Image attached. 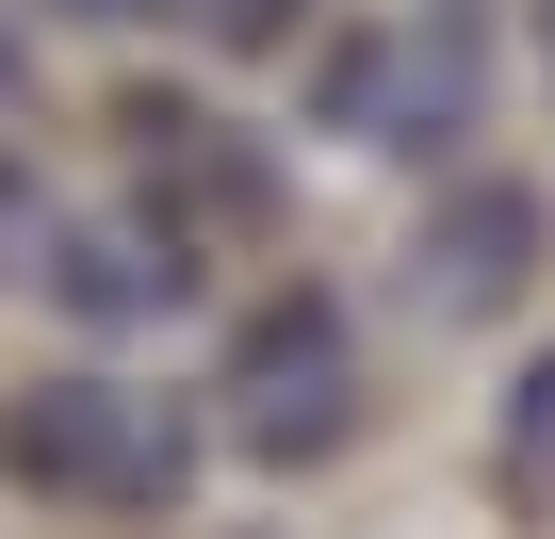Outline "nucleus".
<instances>
[{"label": "nucleus", "instance_id": "obj_1", "mask_svg": "<svg viewBox=\"0 0 555 539\" xmlns=\"http://www.w3.org/2000/svg\"><path fill=\"white\" fill-rule=\"evenodd\" d=\"M0 474H34L50 506H164L196 474V425L147 376H34L0 409Z\"/></svg>", "mask_w": 555, "mask_h": 539}, {"label": "nucleus", "instance_id": "obj_2", "mask_svg": "<svg viewBox=\"0 0 555 539\" xmlns=\"http://www.w3.org/2000/svg\"><path fill=\"white\" fill-rule=\"evenodd\" d=\"M311 115H327L344 147L425 164V147H457V115H474V34H457V17H376V34H344V50H327Z\"/></svg>", "mask_w": 555, "mask_h": 539}, {"label": "nucleus", "instance_id": "obj_3", "mask_svg": "<svg viewBox=\"0 0 555 539\" xmlns=\"http://www.w3.org/2000/svg\"><path fill=\"white\" fill-rule=\"evenodd\" d=\"M360 425V344H344V295H278L245 344H229V441L245 458H327Z\"/></svg>", "mask_w": 555, "mask_h": 539}, {"label": "nucleus", "instance_id": "obj_4", "mask_svg": "<svg viewBox=\"0 0 555 539\" xmlns=\"http://www.w3.org/2000/svg\"><path fill=\"white\" fill-rule=\"evenodd\" d=\"M539 245H555V229H539V196H522V180H490V196H457V213L409 245V279H425V311H506V295L539 279Z\"/></svg>", "mask_w": 555, "mask_h": 539}, {"label": "nucleus", "instance_id": "obj_5", "mask_svg": "<svg viewBox=\"0 0 555 539\" xmlns=\"http://www.w3.org/2000/svg\"><path fill=\"white\" fill-rule=\"evenodd\" d=\"M131 164H147V180H180V229H261V213H278L261 147H229V131H212V115H180V99H131Z\"/></svg>", "mask_w": 555, "mask_h": 539}, {"label": "nucleus", "instance_id": "obj_6", "mask_svg": "<svg viewBox=\"0 0 555 539\" xmlns=\"http://www.w3.org/2000/svg\"><path fill=\"white\" fill-rule=\"evenodd\" d=\"M50 295H66V311H99V328H131V311H180V295H196V245H164V229H131V213H99V229H50Z\"/></svg>", "mask_w": 555, "mask_h": 539}, {"label": "nucleus", "instance_id": "obj_7", "mask_svg": "<svg viewBox=\"0 0 555 539\" xmlns=\"http://www.w3.org/2000/svg\"><path fill=\"white\" fill-rule=\"evenodd\" d=\"M34 17H82V34H147V17H180V0H34Z\"/></svg>", "mask_w": 555, "mask_h": 539}, {"label": "nucleus", "instance_id": "obj_8", "mask_svg": "<svg viewBox=\"0 0 555 539\" xmlns=\"http://www.w3.org/2000/svg\"><path fill=\"white\" fill-rule=\"evenodd\" d=\"M278 17H295V0H212V34H229V50H261Z\"/></svg>", "mask_w": 555, "mask_h": 539}, {"label": "nucleus", "instance_id": "obj_9", "mask_svg": "<svg viewBox=\"0 0 555 539\" xmlns=\"http://www.w3.org/2000/svg\"><path fill=\"white\" fill-rule=\"evenodd\" d=\"M0 99H17V34H0Z\"/></svg>", "mask_w": 555, "mask_h": 539}, {"label": "nucleus", "instance_id": "obj_10", "mask_svg": "<svg viewBox=\"0 0 555 539\" xmlns=\"http://www.w3.org/2000/svg\"><path fill=\"white\" fill-rule=\"evenodd\" d=\"M539 66H555V0H539Z\"/></svg>", "mask_w": 555, "mask_h": 539}]
</instances>
